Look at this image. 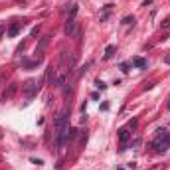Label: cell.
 Segmentation results:
<instances>
[{
  "label": "cell",
  "instance_id": "1",
  "mask_svg": "<svg viewBox=\"0 0 170 170\" xmlns=\"http://www.w3.org/2000/svg\"><path fill=\"white\" fill-rule=\"evenodd\" d=\"M168 146H170V133L166 131V129H158L156 138L152 140V148L156 152H164Z\"/></svg>",
  "mask_w": 170,
  "mask_h": 170
},
{
  "label": "cell",
  "instance_id": "2",
  "mask_svg": "<svg viewBox=\"0 0 170 170\" xmlns=\"http://www.w3.org/2000/svg\"><path fill=\"white\" fill-rule=\"evenodd\" d=\"M40 87H42V81H38V79H28L26 83L22 85V89H24V93H26L28 99H34L36 95H38Z\"/></svg>",
  "mask_w": 170,
  "mask_h": 170
},
{
  "label": "cell",
  "instance_id": "3",
  "mask_svg": "<svg viewBox=\"0 0 170 170\" xmlns=\"http://www.w3.org/2000/svg\"><path fill=\"white\" fill-rule=\"evenodd\" d=\"M77 28H79V22L75 18H67L66 20V26H63V32H66V36H69L71 38L73 34H77Z\"/></svg>",
  "mask_w": 170,
  "mask_h": 170
},
{
  "label": "cell",
  "instance_id": "4",
  "mask_svg": "<svg viewBox=\"0 0 170 170\" xmlns=\"http://www.w3.org/2000/svg\"><path fill=\"white\" fill-rule=\"evenodd\" d=\"M129 138H131V133H129L127 127H125V129H119V140H121V148H119V151H121V152L127 151V146H125V144H127Z\"/></svg>",
  "mask_w": 170,
  "mask_h": 170
},
{
  "label": "cell",
  "instance_id": "5",
  "mask_svg": "<svg viewBox=\"0 0 170 170\" xmlns=\"http://www.w3.org/2000/svg\"><path fill=\"white\" fill-rule=\"evenodd\" d=\"M26 22H12L10 24V28H8V38H16L20 34V30H22V26H24Z\"/></svg>",
  "mask_w": 170,
  "mask_h": 170
},
{
  "label": "cell",
  "instance_id": "6",
  "mask_svg": "<svg viewBox=\"0 0 170 170\" xmlns=\"http://www.w3.org/2000/svg\"><path fill=\"white\" fill-rule=\"evenodd\" d=\"M48 44H50V36H44V38L40 40V44L38 46H36V58H42V52H44V50H46V46Z\"/></svg>",
  "mask_w": 170,
  "mask_h": 170
},
{
  "label": "cell",
  "instance_id": "7",
  "mask_svg": "<svg viewBox=\"0 0 170 170\" xmlns=\"http://www.w3.org/2000/svg\"><path fill=\"white\" fill-rule=\"evenodd\" d=\"M58 71L53 69V67H48V85H52V87H58Z\"/></svg>",
  "mask_w": 170,
  "mask_h": 170
},
{
  "label": "cell",
  "instance_id": "8",
  "mask_svg": "<svg viewBox=\"0 0 170 170\" xmlns=\"http://www.w3.org/2000/svg\"><path fill=\"white\" fill-rule=\"evenodd\" d=\"M16 89H18V85H16V83H10V85H8V89L4 91V95H2V99H4V101H8V99L16 93Z\"/></svg>",
  "mask_w": 170,
  "mask_h": 170
},
{
  "label": "cell",
  "instance_id": "9",
  "mask_svg": "<svg viewBox=\"0 0 170 170\" xmlns=\"http://www.w3.org/2000/svg\"><path fill=\"white\" fill-rule=\"evenodd\" d=\"M131 66L137 67V69H144V67H146V59H144V58H133Z\"/></svg>",
  "mask_w": 170,
  "mask_h": 170
},
{
  "label": "cell",
  "instance_id": "10",
  "mask_svg": "<svg viewBox=\"0 0 170 170\" xmlns=\"http://www.w3.org/2000/svg\"><path fill=\"white\" fill-rule=\"evenodd\" d=\"M115 50H117V46H113V44H109V46L105 48V59H111L115 55Z\"/></svg>",
  "mask_w": 170,
  "mask_h": 170
},
{
  "label": "cell",
  "instance_id": "11",
  "mask_svg": "<svg viewBox=\"0 0 170 170\" xmlns=\"http://www.w3.org/2000/svg\"><path fill=\"white\" fill-rule=\"evenodd\" d=\"M111 10H113V4H107V6H105V12L101 14V22H105V20L109 18V14H111Z\"/></svg>",
  "mask_w": 170,
  "mask_h": 170
},
{
  "label": "cell",
  "instance_id": "12",
  "mask_svg": "<svg viewBox=\"0 0 170 170\" xmlns=\"http://www.w3.org/2000/svg\"><path fill=\"white\" fill-rule=\"evenodd\" d=\"M77 12H79V6L77 4H71V8H69V16H67V18H75Z\"/></svg>",
  "mask_w": 170,
  "mask_h": 170
},
{
  "label": "cell",
  "instance_id": "13",
  "mask_svg": "<svg viewBox=\"0 0 170 170\" xmlns=\"http://www.w3.org/2000/svg\"><path fill=\"white\" fill-rule=\"evenodd\" d=\"M95 85H97L99 91H105V89H107V83H105V81H101V79H95Z\"/></svg>",
  "mask_w": 170,
  "mask_h": 170
},
{
  "label": "cell",
  "instance_id": "14",
  "mask_svg": "<svg viewBox=\"0 0 170 170\" xmlns=\"http://www.w3.org/2000/svg\"><path fill=\"white\" fill-rule=\"evenodd\" d=\"M119 67H121V69L127 73V71H131V67H133V66H131V61H123V63H121Z\"/></svg>",
  "mask_w": 170,
  "mask_h": 170
},
{
  "label": "cell",
  "instance_id": "15",
  "mask_svg": "<svg viewBox=\"0 0 170 170\" xmlns=\"http://www.w3.org/2000/svg\"><path fill=\"white\" fill-rule=\"evenodd\" d=\"M137 125H138V119H131L129 125H127V129H133V131H135V129H137Z\"/></svg>",
  "mask_w": 170,
  "mask_h": 170
},
{
  "label": "cell",
  "instance_id": "16",
  "mask_svg": "<svg viewBox=\"0 0 170 170\" xmlns=\"http://www.w3.org/2000/svg\"><path fill=\"white\" fill-rule=\"evenodd\" d=\"M121 24H123V26H127V24H135V18H133V16H125Z\"/></svg>",
  "mask_w": 170,
  "mask_h": 170
},
{
  "label": "cell",
  "instance_id": "17",
  "mask_svg": "<svg viewBox=\"0 0 170 170\" xmlns=\"http://www.w3.org/2000/svg\"><path fill=\"white\" fill-rule=\"evenodd\" d=\"M87 67H91V61H87L85 66H81V69H79V77H81V75H83V73L87 71Z\"/></svg>",
  "mask_w": 170,
  "mask_h": 170
},
{
  "label": "cell",
  "instance_id": "18",
  "mask_svg": "<svg viewBox=\"0 0 170 170\" xmlns=\"http://www.w3.org/2000/svg\"><path fill=\"white\" fill-rule=\"evenodd\" d=\"M154 85H156L154 81H148V83H144V87H143V89H144V91H148V89H152Z\"/></svg>",
  "mask_w": 170,
  "mask_h": 170
},
{
  "label": "cell",
  "instance_id": "19",
  "mask_svg": "<svg viewBox=\"0 0 170 170\" xmlns=\"http://www.w3.org/2000/svg\"><path fill=\"white\" fill-rule=\"evenodd\" d=\"M32 164H38V166H42V164H44V160H40V158H32Z\"/></svg>",
  "mask_w": 170,
  "mask_h": 170
},
{
  "label": "cell",
  "instance_id": "20",
  "mask_svg": "<svg viewBox=\"0 0 170 170\" xmlns=\"http://www.w3.org/2000/svg\"><path fill=\"white\" fill-rule=\"evenodd\" d=\"M30 34H32V36H38V34H40V26L32 28V32H30Z\"/></svg>",
  "mask_w": 170,
  "mask_h": 170
},
{
  "label": "cell",
  "instance_id": "21",
  "mask_svg": "<svg viewBox=\"0 0 170 170\" xmlns=\"http://www.w3.org/2000/svg\"><path fill=\"white\" fill-rule=\"evenodd\" d=\"M4 28H6V26H4V22H0V38L4 36Z\"/></svg>",
  "mask_w": 170,
  "mask_h": 170
},
{
  "label": "cell",
  "instance_id": "22",
  "mask_svg": "<svg viewBox=\"0 0 170 170\" xmlns=\"http://www.w3.org/2000/svg\"><path fill=\"white\" fill-rule=\"evenodd\" d=\"M164 63H166V66H170V53H168V55H164Z\"/></svg>",
  "mask_w": 170,
  "mask_h": 170
},
{
  "label": "cell",
  "instance_id": "23",
  "mask_svg": "<svg viewBox=\"0 0 170 170\" xmlns=\"http://www.w3.org/2000/svg\"><path fill=\"white\" fill-rule=\"evenodd\" d=\"M162 28H170V20H164V22H162Z\"/></svg>",
  "mask_w": 170,
  "mask_h": 170
},
{
  "label": "cell",
  "instance_id": "24",
  "mask_svg": "<svg viewBox=\"0 0 170 170\" xmlns=\"http://www.w3.org/2000/svg\"><path fill=\"white\" fill-rule=\"evenodd\" d=\"M152 2H154V0H144V2H143V6H151Z\"/></svg>",
  "mask_w": 170,
  "mask_h": 170
},
{
  "label": "cell",
  "instance_id": "25",
  "mask_svg": "<svg viewBox=\"0 0 170 170\" xmlns=\"http://www.w3.org/2000/svg\"><path fill=\"white\" fill-rule=\"evenodd\" d=\"M168 109H170V103H168Z\"/></svg>",
  "mask_w": 170,
  "mask_h": 170
}]
</instances>
